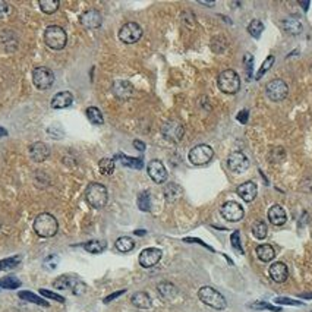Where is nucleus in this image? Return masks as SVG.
<instances>
[{
	"mask_svg": "<svg viewBox=\"0 0 312 312\" xmlns=\"http://www.w3.org/2000/svg\"><path fill=\"white\" fill-rule=\"evenodd\" d=\"M8 11H9V6H8V3H6V2H3V0H0V16L6 15V13H8Z\"/></svg>",
	"mask_w": 312,
	"mask_h": 312,
	"instance_id": "a18cd8bd",
	"label": "nucleus"
},
{
	"mask_svg": "<svg viewBox=\"0 0 312 312\" xmlns=\"http://www.w3.org/2000/svg\"><path fill=\"white\" fill-rule=\"evenodd\" d=\"M138 208L141 211L148 212L151 210V198H150V192L144 191L138 195Z\"/></svg>",
	"mask_w": 312,
	"mask_h": 312,
	"instance_id": "473e14b6",
	"label": "nucleus"
},
{
	"mask_svg": "<svg viewBox=\"0 0 312 312\" xmlns=\"http://www.w3.org/2000/svg\"><path fill=\"white\" fill-rule=\"evenodd\" d=\"M267 232H268V229H267V225L264 222H255L254 226H252V233L257 239H265Z\"/></svg>",
	"mask_w": 312,
	"mask_h": 312,
	"instance_id": "c9c22d12",
	"label": "nucleus"
},
{
	"mask_svg": "<svg viewBox=\"0 0 312 312\" xmlns=\"http://www.w3.org/2000/svg\"><path fill=\"white\" fill-rule=\"evenodd\" d=\"M81 24L88 28V29H96L101 25L103 22V16L97 9H89L87 12H84L81 15Z\"/></svg>",
	"mask_w": 312,
	"mask_h": 312,
	"instance_id": "dca6fc26",
	"label": "nucleus"
},
{
	"mask_svg": "<svg viewBox=\"0 0 312 312\" xmlns=\"http://www.w3.org/2000/svg\"><path fill=\"white\" fill-rule=\"evenodd\" d=\"M282 26H283V29L286 31L287 34H290V36H298V34L302 33V22L298 18H295V16H290V18L285 19L282 22Z\"/></svg>",
	"mask_w": 312,
	"mask_h": 312,
	"instance_id": "b1692460",
	"label": "nucleus"
},
{
	"mask_svg": "<svg viewBox=\"0 0 312 312\" xmlns=\"http://www.w3.org/2000/svg\"><path fill=\"white\" fill-rule=\"evenodd\" d=\"M189 162L192 163L194 166H204L207 163L211 162V159L214 157V151L210 145L207 144H200L197 147H194L192 150L189 151Z\"/></svg>",
	"mask_w": 312,
	"mask_h": 312,
	"instance_id": "423d86ee",
	"label": "nucleus"
},
{
	"mask_svg": "<svg viewBox=\"0 0 312 312\" xmlns=\"http://www.w3.org/2000/svg\"><path fill=\"white\" fill-rule=\"evenodd\" d=\"M114 160L120 162L123 166H128L131 169H142V166H144L141 159H132V157H128L125 154H120V152H117L114 155Z\"/></svg>",
	"mask_w": 312,
	"mask_h": 312,
	"instance_id": "cd10ccee",
	"label": "nucleus"
},
{
	"mask_svg": "<svg viewBox=\"0 0 312 312\" xmlns=\"http://www.w3.org/2000/svg\"><path fill=\"white\" fill-rule=\"evenodd\" d=\"M0 135H2V137H6V135H8V132H6L5 129H2V128H0Z\"/></svg>",
	"mask_w": 312,
	"mask_h": 312,
	"instance_id": "864d4df0",
	"label": "nucleus"
},
{
	"mask_svg": "<svg viewBox=\"0 0 312 312\" xmlns=\"http://www.w3.org/2000/svg\"><path fill=\"white\" fill-rule=\"evenodd\" d=\"M254 308H267V309H271V311H280L278 308H274V306H271L268 303H255Z\"/></svg>",
	"mask_w": 312,
	"mask_h": 312,
	"instance_id": "de8ad7c7",
	"label": "nucleus"
},
{
	"mask_svg": "<svg viewBox=\"0 0 312 312\" xmlns=\"http://www.w3.org/2000/svg\"><path fill=\"white\" fill-rule=\"evenodd\" d=\"M257 194H258V186L254 182H245L237 188V195L245 202H251V201L255 200Z\"/></svg>",
	"mask_w": 312,
	"mask_h": 312,
	"instance_id": "6ab92c4d",
	"label": "nucleus"
},
{
	"mask_svg": "<svg viewBox=\"0 0 312 312\" xmlns=\"http://www.w3.org/2000/svg\"><path fill=\"white\" fill-rule=\"evenodd\" d=\"M87 117H88V120H89L92 125H103V123H104L103 113H101L97 107H88Z\"/></svg>",
	"mask_w": 312,
	"mask_h": 312,
	"instance_id": "2f4dec72",
	"label": "nucleus"
},
{
	"mask_svg": "<svg viewBox=\"0 0 312 312\" xmlns=\"http://www.w3.org/2000/svg\"><path fill=\"white\" fill-rule=\"evenodd\" d=\"M0 286L5 287V289H16V287L21 286V282L15 277H5L0 282Z\"/></svg>",
	"mask_w": 312,
	"mask_h": 312,
	"instance_id": "58836bf2",
	"label": "nucleus"
},
{
	"mask_svg": "<svg viewBox=\"0 0 312 312\" xmlns=\"http://www.w3.org/2000/svg\"><path fill=\"white\" fill-rule=\"evenodd\" d=\"M162 134L163 137L166 138L167 141H170V142H179V141L183 138L185 128L182 125V122H179L177 119H172V120H167V122L162 126Z\"/></svg>",
	"mask_w": 312,
	"mask_h": 312,
	"instance_id": "1a4fd4ad",
	"label": "nucleus"
},
{
	"mask_svg": "<svg viewBox=\"0 0 312 312\" xmlns=\"http://www.w3.org/2000/svg\"><path fill=\"white\" fill-rule=\"evenodd\" d=\"M44 41L53 50H62L68 43V36L62 26L50 25L44 31Z\"/></svg>",
	"mask_w": 312,
	"mask_h": 312,
	"instance_id": "39448f33",
	"label": "nucleus"
},
{
	"mask_svg": "<svg viewBox=\"0 0 312 312\" xmlns=\"http://www.w3.org/2000/svg\"><path fill=\"white\" fill-rule=\"evenodd\" d=\"M273 63H274V56H273V54H270V56H268V57L264 60V63L261 65V69L258 71V74H257L255 78H257V79H261L262 75H265V74L268 72V69L273 66Z\"/></svg>",
	"mask_w": 312,
	"mask_h": 312,
	"instance_id": "4c0bfd02",
	"label": "nucleus"
},
{
	"mask_svg": "<svg viewBox=\"0 0 312 312\" xmlns=\"http://www.w3.org/2000/svg\"><path fill=\"white\" fill-rule=\"evenodd\" d=\"M163 194H164V198H166L167 202H176L182 197V189L176 183H169V185L164 186Z\"/></svg>",
	"mask_w": 312,
	"mask_h": 312,
	"instance_id": "bb28decb",
	"label": "nucleus"
},
{
	"mask_svg": "<svg viewBox=\"0 0 312 312\" xmlns=\"http://www.w3.org/2000/svg\"><path fill=\"white\" fill-rule=\"evenodd\" d=\"M134 147H135L138 151L145 150V144H144V142H141V141H134Z\"/></svg>",
	"mask_w": 312,
	"mask_h": 312,
	"instance_id": "09e8293b",
	"label": "nucleus"
},
{
	"mask_svg": "<svg viewBox=\"0 0 312 312\" xmlns=\"http://www.w3.org/2000/svg\"><path fill=\"white\" fill-rule=\"evenodd\" d=\"M28 151H29L31 160H34V162L37 163L44 162L50 155V150H49V147L44 142H34V144H31Z\"/></svg>",
	"mask_w": 312,
	"mask_h": 312,
	"instance_id": "f3484780",
	"label": "nucleus"
},
{
	"mask_svg": "<svg viewBox=\"0 0 312 312\" xmlns=\"http://www.w3.org/2000/svg\"><path fill=\"white\" fill-rule=\"evenodd\" d=\"M237 120L242 122V123H246V120H248V112L243 110V112L239 113V114H237Z\"/></svg>",
	"mask_w": 312,
	"mask_h": 312,
	"instance_id": "49530a36",
	"label": "nucleus"
},
{
	"mask_svg": "<svg viewBox=\"0 0 312 312\" xmlns=\"http://www.w3.org/2000/svg\"><path fill=\"white\" fill-rule=\"evenodd\" d=\"M72 103H74V96L69 91H62L51 99V107L53 109H66Z\"/></svg>",
	"mask_w": 312,
	"mask_h": 312,
	"instance_id": "412c9836",
	"label": "nucleus"
},
{
	"mask_svg": "<svg viewBox=\"0 0 312 312\" xmlns=\"http://www.w3.org/2000/svg\"><path fill=\"white\" fill-rule=\"evenodd\" d=\"M227 166L233 173H243L249 167V160L242 151H232L227 157Z\"/></svg>",
	"mask_w": 312,
	"mask_h": 312,
	"instance_id": "9b49d317",
	"label": "nucleus"
},
{
	"mask_svg": "<svg viewBox=\"0 0 312 312\" xmlns=\"http://www.w3.org/2000/svg\"><path fill=\"white\" fill-rule=\"evenodd\" d=\"M33 82L38 89H49L54 84V75L49 68L38 66L33 71Z\"/></svg>",
	"mask_w": 312,
	"mask_h": 312,
	"instance_id": "6e6552de",
	"label": "nucleus"
},
{
	"mask_svg": "<svg viewBox=\"0 0 312 312\" xmlns=\"http://www.w3.org/2000/svg\"><path fill=\"white\" fill-rule=\"evenodd\" d=\"M198 298L201 299V302H204L205 305H208L212 309L222 311V309L227 308V300L225 299V296L210 286L201 287L200 292H198Z\"/></svg>",
	"mask_w": 312,
	"mask_h": 312,
	"instance_id": "7ed1b4c3",
	"label": "nucleus"
},
{
	"mask_svg": "<svg viewBox=\"0 0 312 312\" xmlns=\"http://www.w3.org/2000/svg\"><path fill=\"white\" fill-rule=\"evenodd\" d=\"M85 200H87V202L92 208L100 210V208H103V207L107 204V200H109L107 189H106L104 185H101V183L92 182V183H89L87 186Z\"/></svg>",
	"mask_w": 312,
	"mask_h": 312,
	"instance_id": "f03ea898",
	"label": "nucleus"
},
{
	"mask_svg": "<svg viewBox=\"0 0 312 312\" xmlns=\"http://www.w3.org/2000/svg\"><path fill=\"white\" fill-rule=\"evenodd\" d=\"M78 282H79V280L75 278V277H72V275H60L59 278L54 280L53 287H54V289H59V290H66V289H72V290H74V287L76 286Z\"/></svg>",
	"mask_w": 312,
	"mask_h": 312,
	"instance_id": "393cba45",
	"label": "nucleus"
},
{
	"mask_svg": "<svg viewBox=\"0 0 312 312\" xmlns=\"http://www.w3.org/2000/svg\"><path fill=\"white\" fill-rule=\"evenodd\" d=\"M99 170L101 175L110 176L114 172V160L113 159H101L99 163Z\"/></svg>",
	"mask_w": 312,
	"mask_h": 312,
	"instance_id": "72a5a7b5",
	"label": "nucleus"
},
{
	"mask_svg": "<svg viewBox=\"0 0 312 312\" xmlns=\"http://www.w3.org/2000/svg\"><path fill=\"white\" fill-rule=\"evenodd\" d=\"M59 230V223L54 215L49 212H41L38 214L34 220V232L40 237H51L54 236Z\"/></svg>",
	"mask_w": 312,
	"mask_h": 312,
	"instance_id": "f257e3e1",
	"label": "nucleus"
},
{
	"mask_svg": "<svg viewBox=\"0 0 312 312\" xmlns=\"http://www.w3.org/2000/svg\"><path fill=\"white\" fill-rule=\"evenodd\" d=\"M217 85L222 92L233 96L240 89V76L232 69H226L217 78Z\"/></svg>",
	"mask_w": 312,
	"mask_h": 312,
	"instance_id": "20e7f679",
	"label": "nucleus"
},
{
	"mask_svg": "<svg viewBox=\"0 0 312 312\" xmlns=\"http://www.w3.org/2000/svg\"><path fill=\"white\" fill-rule=\"evenodd\" d=\"M220 212H222V215H223L225 220L233 222V223L240 222V220L243 219V215H245V211H243L242 205L235 202V201H227V202H225V204L222 205Z\"/></svg>",
	"mask_w": 312,
	"mask_h": 312,
	"instance_id": "f8f14e48",
	"label": "nucleus"
},
{
	"mask_svg": "<svg viewBox=\"0 0 312 312\" xmlns=\"http://www.w3.org/2000/svg\"><path fill=\"white\" fill-rule=\"evenodd\" d=\"M142 37V28L137 22H126L119 31V40L125 44H134Z\"/></svg>",
	"mask_w": 312,
	"mask_h": 312,
	"instance_id": "9d476101",
	"label": "nucleus"
},
{
	"mask_svg": "<svg viewBox=\"0 0 312 312\" xmlns=\"http://www.w3.org/2000/svg\"><path fill=\"white\" fill-rule=\"evenodd\" d=\"M230 240H232L233 248L236 251H240V252H242V246H240V235H239V232H235V233L232 235V237H230Z\"/></svg>",
	"mask_w": 312,
	"mask_h": 312,
	"instance_id": "37998d69",
	"label": "nucleus"
},
{
	"mask_svg": "<svg viewBox=\"0 0 312 312\" xmlns=\"http://www.w3.org/2000/svg\"><path fill=\"white\" fill-rule=\"evenodd\" d=\"M262 31H264V24H262L260 19H254L249 25H248V33H249L254 38H260Z\"/></svg>",
	"mask_w": 312,
	"mask_h": 312,
	"instance_id": "f704fd0d",
	"label": "nucleus"
},
{
	"mask_svg": "<svg viewBox=\"0 0 312 312\" xmlns=\"http://www.w3.org/2000/svg\"><path fill=\"white\" fill-rule=\"evenodd\" d=\"M255 252H257V257H258V258H260L262 262L273 261V260H274V257H275L274 248H273L271 245H267V243H264V245H260V246H257Z\"/></svg>",
	"mask_w": 312,
	"mask_h": 312,
	"instance_id": "a878e982",
	"label": "nucleus"
},
{
	"mask_svg": "<svg viewBox=\"0 0 312 312\" xmlns=\"http://www.w3.org/2000/svg\"><path fill=\"white\" fill-rule=\"evenodd\" d=\"M41 292V295L43 296H47V298H51V299L54 300H59V302H65V299H63L62 296H59V295H56V293H51V292H49V290H40Z\"/></svg>",
	"mask_w": 312,
	"mask_h": 312,
	"instance_id": "c03bdc74",
	"label": "nucleus"
},
{
	"mask_svg": "<svg viewBox=\"0 0 312 312\" xmlns=\"http://www.w3.org/2000/svg\"><path fill=\"white\" fill-rule=\"evenodd\" d=\"M265 94L271 101H283L289 96V87L283 79H273L265 85Z\"/></svg>",
	"mask_w": 312,
	"mask_h": 312,
	"instance_id": "0eeeda50",
	"label": "nucleus"
},
{
	"mask_svg": "<svg viewBox=\"0 0 312 312\" xmlns=\"http://www.w3.org/2000/svg\"><path fill=\"white\" fill-rule=\"evenodd\" d=\"M159 295L162 296L164 300H173L177 296V287L170 283V282H162L157 286Z\"/></svg>",
	"mask_w": 312,
	"mask_h": 312,
	"instance_id": "4be33fe9",
	"label": "nucleus"
},
{
	"mask_svg": "<svg viewBox=\"0 0 312 312\" xmlns=\"http://www.w3.org/2000/svg\"><path fill=\"white\" fill-rule=\"evenodd\" d=\"M163 252L159 248H147L139 254V264L144 268H151L162 260Z\"/></svg>",
	"mask_w": 312,
	"mask_h": 312,
	"instance_id": "ddd939ff",
	"label": "nucleus"
},
{
	"mask_svg": "<svg viewBox=\"0 0 312 312\" xmlns=\"http://www.w3.org/2000/svg\"><path fill=\"white\" fill-rule=\"evenodd\" d=\"M268 273H270V277L274 280L275 283H285L287 280V277H289L287 265L285 262H280V261L271 264Z\"/></svg>",
	"mask_w": 312,
	"mask_h": 312,
	"instance_id": "a211bd4d",
	"label": "nucleus"
},
{
	"mask_svg": "<svg viewBox=\"0 0 312 312\" xmlns=\"http://www.w3.org/2000/svg\"><path fill=\"white\" fill-rule=\"evenodd\" d=\"M112 91L113 94H114V97H117L119 100H128V99H131L134 96L135 88H134V85L129 81L119 79V81L113 82Z\"/></svg>",
	"mask_w": 312,
	"mask_h": 312,
	"instance_id": "4468645a",
	"label": "nucleus"
},
{
	"mask_svg": "<svg viewBox=\"0 0 312 312\" xmlns=\"http://www.w3.org/2000/svg\"><path fill=\"white\" fill-rule=\"evenodd\" d=\"M19 296L21 298H24V299H28L31 300V302H37V303H40V305H49V303H46L44 300H41L40 298H37L36 295H33V293H29V292H22V293H19Z\"/></svg>",
	"mask_w": 312,
	"mask_h": 312,
	"instance_id": "ea45409f",
	"label": "nucleus"
},
{
	"mask_svg": "<svg viewBox=\"0 0 312 312\" xmlns=\"http://www.w3.org/2000/svg\"><path fill=\"white\" fill-rule=\"evenodd\" d=\"M200 5H204V6H214L215 3H214V2H200Z\"/></svg>",
	"mask_w": 312,
	"mask_h": 312,
	"instance_id": "3c124183",
	"label": "nucleus"
},
{
	"mask_svg": "<svg viewBox=\"0 0 312 312\" xmlns=\"http://www.w3.org/2000/svg\"><path fill=\"white\" fill-rule=\"evenodd\" d=\"M57 262H59L57 257H56V255H50V257L44 261V267L49 268V270H54L56 265H57Z\"/></svg>",
	"mask_w": 312,
	"mask_h": 312,
	"instance_id": "a19ab883",
	"label": "nucleus"
},
{
	"mask_svg": "<svg viewBox=\"0 0 312 312\" xmlns=\"http://www.w3.org/2000/svg\"><path fill=\"white\" fill-rule=\"evenodd\" d=\"M243 65L246 66L248 78H251V69H252V66H254V59H252V56H251L249 53L245 54V57H243Z\"/></svg>",
	"mask_w": 312,
	"mask_h": 312,
	"instance_id": "79ce46f5",
	"label": "nucleus"
},
{
	"mask_svg": "<svg viewBox=\"0 0 312 312\" xmlns=\"http://www.w3.org/2000/svg\"><path fill=\"white\" fill-rule=\"evenodd\" d=\"M148 175L155 183H164L167 180V170L160 160H151L148 163Z\"/></svg>",
	"mask_w": 312,
	"mask_h": 312,
	"instance_id": "2eb2a0df",
	"label": "nucleus"
},
{
	"mask_svg": "<svg viewBox=\"0 0 312 312\" xmlns=\"http://www.w3.org/2000/svg\"><path fill=\"white\" fill-rule=\"evenodd\" d=\"M122 293H125V290H120V292H117V293H114V295H110L109 298H106V299H104V302H110V300H113V299H114V298L120 296Z\"/></svg>",
	"mask_w": 312,
	"mask_h": 312,
	"instance_id": "8fccbe9b",
	"label": "nucleus"
},
{
	"mask_svg": "<svg viewBox=\"0 0 312 312\" xmlns=\"http://www.w3.org/2000/svg\"><path fill=\"white\" fill-rule=\"evenodd\" d=\"M38 6H40V9L44 13L51 15V13H54L59 9L60 3H59V0H40Z\"/></svg>",
	"mask_w": 312,
	"mask_h": 312,
	"instance_id": "7c9ffc66",
	"label": "nucleus"
},
{
	"mask_svg": "<svg viewBox=\"0 0 312 312\" xmlns=\"http://www.w3.org/2000/svg\"><path fill=\"white\" fill-rule=\"evenodd\" d=\"M19 262H21V258H19V257H13V258H8V260H2V261H0V270H2V271L12 270V268H15Z\"/></svg>",
	"mask_w": 312,
	"mask_h": 312,
	"instance_id": "e433bc0d",
	"label": "nucleus"
},
{
	"mask_svg": "<svg viewBox=\"0 0 312 312\" xmlns=\"http://www.w3.org/2000/svg\"><path fill=\"white\" fill-rule=\"evenodd\" d=\"M131 302H132L134 306H137L139 309H150L151 305H152V300H151L150 295L145 293V292H137V293H134Z\"/></svg>",
	"mask_w": 312,
	"mask_h": 312,
	"instance_id": "5701e85b",
	"label": "nucleus"
},
{
	"mask_svg": "<svg viewBox=\"0 0 312 312\" xmlns=\"http://www.w3.org/2000/svg\"><path fill=\"white\" fill-rule=\"evenodd\" d=\"M300 6L306 11L308 9V6H309V2H300Z\"/></svg>",
	"mask_w": 312,
	"mask_h": 312,
	"instance_id": "603ef678",
	"label": "nucleus"
},
{
	"mask_svg": "<svg viewBox=\"0 0 312 312\" xmlns=\"http://www.w3.org/2000/svg\"><path fill=\"white\" fill-rule=\"evenodd\" d=\"M268 220L274 226H283L287 222V214L282 205H273L268 210Z\"/></svg>",
	"mask_w": 312,
	"mask_h": 312,
	"instance_id": "aec40b11",
	"label": "nucleus"
},
{
	"mask_svg": "<svg viewBox=\"0 0 312 312\" xmlns=\"http://www.w3.org/2000/svg\"><path fill=\"white\" fill-rule=\"evenodd\" d=\"M84 248L89 254H101L107 248V243H106V240H89L84 245Z\"/></svg>",
	"mask_w": 312,
	"mask_h": 312,
	"instance_id": "c756f323",
	"label": "nucleus"
},
{
	"mask_svg": "<svg viewBox=\"0 0 312 312\" xmlns=\"http://www.w3.org/2000/svg\"><path fill=\"white\" fill-rule=\"evenodd\" d=\"M114 246H116V249L119 251V252L126 254V252H131V251L135 248V240L129 236H122L116 240Z\"/></svg>",
	"mask_w": 312,
	"mask_h": 312,
	"instance_id": "c85d7f7f",
	"label": "nucleus"
}]
</instances>
